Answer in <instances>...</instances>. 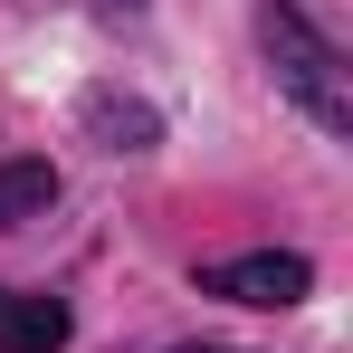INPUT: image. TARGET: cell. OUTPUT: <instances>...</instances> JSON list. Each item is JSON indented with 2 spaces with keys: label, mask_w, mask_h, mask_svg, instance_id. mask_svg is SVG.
<instances>
[{
  "label": "cell",
  "mask_w": 353,
  "mask_h": 353,
  "mask_svg": "<svg viewBox=\"0 0 353 353\" xmlns=\"http://www.w3.org/2000/svg\"><path fill=\"white\" fill-rule=\"evenodd\" d=\"M258 29H268V58H277V86H287V96H296V105H305L315 124H334V134H344V124H353L344 67H334V48H325V39L305 29V10H287V0H268V10H258Z\"/></svg>",
  "instance_id": "cell-1"
},
{
  "label": "cell",
  "mask_w": 353,
  "mask_h": 353,
  "mask_svg": "<svg viewBox=\"0 0 353 353\" xmlns=\"http://www.w3.org/2000/svg\"><path fill=\"white\" fill-rule=\"evenodd\" d=\"M315 287V268L296 248H248V258H210L201 268V296H230V305H296Z\"/></svg>",
  "instance_id": "cell-2"
},
{
  "label": "cell",
  "mask_w": 353,
  "mask_h": 353,
  "mask_svg": "<svg viewBox=\"0 0 353 353\" xmlns=\"http://www.w3.org/2000/svg\"><path fill=\"white\" fill-rule=\"evenodd\" d=\"M86 134H96L105 153H153V143H163V115L134 105V96H115V86H96V96H86Z\"/></svg>",
  "instance_id": "cell-3"
},
{
  "label": "cell",
  "mask_w": 353,
  "mask_h": 353,
  "mask_svg": "<svg viewBox=\"0 0 353 353\" xmlns=\"http://www.w3.org/2000/svg\"><path fill=\"white\" fill-rule=\"evenodd\" d=\"M0 344H10V353H58V344H67V305H58V296H19V305H0Z\"/></svg>",
  "instance_id": "cell-4"
},
{
  "label": "cell",
  "mask_w": 353,
  "mask_h": 353,
  "mask_svg": "<svg viewBox=\"0 0 353 353\" xmlns=\"http://www.w3.org/2000/svg\"><path fill=\"white\" fill-rule=\"evenodd\" d=\"M58 201V172L39 163V153H19V163H0V230H19V220H39Z\"/></svg>",
  "instance_id": "cell-5"
},
{
  "label": "cell",
  "mask_w": 353,
  "mask_h": 353,
  "mask_svg": "<svg viewBox=\"0 0 353 353\" xmlns=\"http://www.w3.org/2000/svg\"><path fill=\"white\" fill-rule=\"evenodd\" d=\"M181 353H230V344H181Z\"/></svg>",
  "instance_id": "cell-6"
},
{
  "label": "cell",
  "mask_w": 353,
  "mask_h": 353,
  "mask_svg": "<svg viewBox=\"0 0 353 353\" xmlns=\"http://www.w3.org/2000/svg\"><path fill=\"white\" fill-rule=\"evenodd\" d=\"M0 305H10V296H0Z\"/></svg>",
  "instance_id": "cell-7"
}]
</instances>
